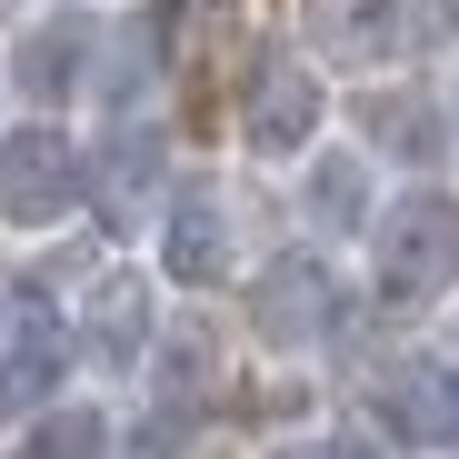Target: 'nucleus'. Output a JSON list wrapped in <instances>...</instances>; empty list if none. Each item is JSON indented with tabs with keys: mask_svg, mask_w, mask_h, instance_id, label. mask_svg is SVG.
Returning a JSON list of instances; mask_svg holds the SVG:
<instances>
[{
	"mask_svg": "<svg viewBox=\"0 0 459 459\" xmlns=\"http://www.w3.org/2000/svg\"><path fill=\"white\" fill-rule=\"evenodd\" d=\"M81 350H100L110 369L150 359V280L140 270H100L91 299H81Z\"/></svg>",
	"mask_w": 459,
	"mask_h": 459,
	"instance_id": "11",
	"label": "nucleus"
},
{
	"mask_svg": "<svg viewBox=\"0 0 459 459\" xmlns=\"http://www.w3.org/2000/svg\"><path fill=\"white\" fill-rule=\"evenodd\" d=\"M0 330H11V310H0Z\"/></svg>",
	"mask_w": 459,
	"mask_h": 459,
	"instance_id": "20",
	"label": "nucleus"
},
{
	"mask_svg": "<svg viewBox=\"0 0 459 459\" xmlns=\"http://www.w3.org/2000/svg\"><path fill=\"white\" fill-rule=\"evenodd\" d=\"M270 459H320V439H299V449H270Z\"/></svg>",
	"mask_w": 459,
	"mask_h": 459,
	"instance_id": "17",
	"label": "nucleus"
},
{
	"mask_svg": "<svg viewBox=\"0 0 459 459\" xmlns=\"http://www.w3.org/2000/svg\"><path fill=\"white\" fill-rule=\"evenodd\" d=\"M369 290L390 299V310H429V299L459 290V200L449 190H400L379 200L369 220Z\"/></svg>",
	"mask_w": 459,
	"mask_h": 459,
	"instance_id": "1",
	"label": "nucleus"
},
{
	"mask_svg": "<svg viewBox=\"0 0 459 459\" xmlns=\"http://www.w3.org/2000/svg\"><path fill=\"white\" fill-rule=\"evenodd\" d=\"M320 459H390V439H379V429H330Z\"/></svg>",
	"mask_w": 459,
	"mask_h": 459,
	"instance_id": "16",
	"label": "nucleus"
},
{
	"mask_svg": "<svg viewBox=\"0 0 459 459\" xmlns=\"http://www.w3.org/2000/svg\"><path fill=\"white\" fill-rule=\"evenodd\" d=\"M449 130H459V100H449Z\"/></svg>",
	"mask_w": 459,
	"mask_h": 459,
	"instance_id": "19",
	"label": "nucleus"
},
{
	"mask_svg": "<svg viewBox=\"0 0 459 459\" xmlns=\"http://www.w3.org/2000/svg\"><path fill=\"white\" fill-rule=\"evenodd\" d=\"M439 21H449V30H459V0H439Z\"/></svg>",
	"mask_w": 459,
	"mask_h": 459,
	"instance_id": "18",
	"label": "nucleus"
},
{
	"mask_svg": "<svg viewBox=\"0 0 459 459\" xmlns=\"http://www.w3.org/2000/svg\"><path fill=\"white\" fill-rule=\"evenodd\" d=\"M369 140L400 150V160H439L449 120H439V100H420V91H379V100H369Z\"/></svg>",
	"mask_w": 459,
	"mask_h": 459,
	"instance_id": "14",
	"label": "nucleus"
},
{
	"mask_svg": "<svg viewBox=\"0 0 459 459\" xmlns=\"http://www.w3.org/2000/svg\"><path fill=\"white\" fill-rule=\"evenodd\" d=\"M240 270V220H230L220 180H180L160 210V280L170 290H220Z\"/></svg>",
	"mask_w": 459,
	"mask_h": 459,
	"instance_id": "6",
	"label": "nucleus"
},
{
	"mask_svg": "<svg viewBox=\"0 0 459 459\" xmlns=\"http://www.w3.org/2000/svg\"><path fill=\"white\" fill-rule=\"evenodd\" d=\"M150 350H160V400L210 390V340H200V330H180V340H150Z\"/></svg>",
	"mask_w": 459,
	"mask_h": 459,
	"instance_id": "15",
	"label": "nucleus"
},
{
	"mask_svg": "<svg viewBox=\"0 0 459 459\" xmlns=\"http://www.w3.org/2000/svg\"><path fill=\"white\" fill-rule=\"evenodd\" d=\"M160 160H170V150H160V130H150V120H120V130L100 140V160H91L100 210H110V220H140V200L160 190Z\"/></svg>",
	"mask_w": 459,
	"mask_h": 459,
	"instance_id": "12",
	"label": "nucleus"
},
{
	"mask_svg": "<svg viewBox=\"0 0 459 459\" xmlns=\"http://www.w3.org/2000/svg\"><path fill=\"white\" fill-rule=\"evenodd\" d=\"M70 359H81V340H70L60 310H11V330H0V410H50Z\"/></svg>",
	"mask_w": 459,
	"mask_h": 459,
	"instance_id": "9",
	"label": "nucleus"
},
{
	"mask_svg": "<svg viewBox=\"0 0 459 459\" xmlns=\"http://www.w3.org/2000/svg\"><path fill=\"white\" fill-rule=\"evenodd\" d=\"M299 220H310L320 240H369L379 200H369V160L359 150H310V170H299Z\"/></svg>",
	"mask_w": 459,
	"mask_h": 459,
	"instance_id": "10",
	"label": "nucleus"
},
{
	"mask_svg": "<svg viewBox=\"0 0 459 459\" xmlns=\"http://www.w3.org/2000/svg\"><path fill=\"white\" fill-rule=\"evenodd\" d=\"M369 429L390 449H459V369L429 350H400L369 379Z\"/></svg>",
	"mask_w": 459,
	"mask_h": 459,
	"instance_id": "4",
	"label": "nucleus"
},
{
	"mask_svg": "<svg viewBox=\"0 0 459 459\" xmlns=\"http://www.w3.org/2000/svg\"><path fill=\"white\" fill-rule=\"evenodd\" d=\"M250 330H260V350H290V359L330 350V340L350 330V290H340V270H330L320 250H280V260L250 280Z\"/></svg>",
	"mask_w": 459,
	"mask_h": 459,
	"instance_id": "2",
	"label": "nucleus"
},
{
	"mask_svg": "<svg viewBox=\"0 0 459 459\" xmlns=\"http://www.w3.org/2000/svg\"><path fill=\"white\" fill-rule=\"evenodd\" d=\"M11 459H120V429H110L100 400H50V410H30Z\"/></svg>",
	"mask_w": 459,
	"mask_h": 459,
	"instance_id": "13",
	"label": "nucleus"
},
{
	"mask_svg": "<svg viewBox=\"0 0 459 459\" xmlns=\"http://www.w3.org/2000/svg\"><path fill=\"white\" fill-rule=\"evenodd\" d=\"M320 120H330V91L310 60H260V81L240 100V150L250 160H310L320 150Z\"/></svg>",
	"mask_w": 459,
	"mask_h": 459,
	"instance_id": "5",
	"label": "nucleus"
},
{
	"mask_svg": "<svg viewBox=\"0 0 459 459\" xmlns=\"http://www.w3.org/2000/svg\"><path fill=\"white\" fill-rule=\"evenodd\" d=\"M320 60H350V70H390L410 40H420V0H299Z\"/></svg>",
	"mask_w": 459,
	"mask_h": 459,
	"instance_id": "8",
	"label": "nucleus"
},
{
	"mask_svg": "<svg viewBox=\"0 0 459 459\" xmlns=\"http://www.w3.org/2000/svg\"><path fill=\"white\" fill-rule=\"evenodd\" d=\"M91 70H100V11H81V0L40 11V21L11 40V91H21L30 110H60Z\"/></svg>",
	"mask_w": 459,
	"mask_h": 459,
	"instance_id": "7",
	"label": "nucleus"
},
{
	"mask_svg": "<svg viewBox=\"0 0 459 459\" xmlns=\"http://www.w3.org/2000/svg\"><path fill=\"white\" fill-rule=\"evenodd\" d=\"M81 200H91V160L70 150V130L50 120L0 130V220L11 230H60V220H81Z\"/></svg>",
	"mask_w": 459,
	"mask_h": 459,
	"instance_id": "3",
	"label": "nucleus"
}]
</instances>
